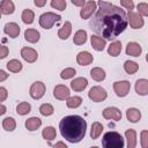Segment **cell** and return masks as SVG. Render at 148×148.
Segmentation results:
<instances>
[{
    "label": "cell",
    "mask_w": 148,
    "mask_h": 148,
    "mask_svg": "<svg viewBox=\"0 0 148 148\" xmlns=\"http://www.w3.org/2000/svg\"><path fill=\"white\" fill-rule=\"evenodd\" d=\"M98 6L96 14L89 22V27L104 39H114L127 28V15L120 7L104 0H98Z\"/></svg>",
    "instance_id": "1"
},
{
    "label": "cell",
    "mask_w": 148,
    "mask_h": 148,
    "mask_svg": "<svg viewBox=\"0 0 148 148\" xmlns=\"http://www.w3.org/2000/svg\"><path fill=\"white\" fill-rule=\"evenodd\" d=\"M59 130L61 136L65 140L71 143H77L86 135L87 121L81 116H66L60 120Z\"/></svg>",
    "instance_id": "2"
},
{
    "label": "cell",
    "mask_w": 148,
    "mask_h": 148,
    "mask_svg": "<svg viewBox=\"0 0 148 148\" xmlns=\"http://www.w3.org/2000/svg\"><path fill=\"white\" fill-rule=\"evenodd\" d=\"M102 146L104 148H123L125 146V140L118 132L110 131L104 133L102 138Z\"/></svg>",
    "instance_id": "3"
},
{
    "label": "cell",
    "mask_w": 148,
    "mask_h": 148,
    "mask_svg": "<svg viewBox=\"0 0 148 148\" xmlns=\"http://www.w3.org/2000/svg\"><path fill=\"white\" fill-rule=\"evenodd\" d=\"M61 20V16L52 13V12H46L39 16V25L44 29H51L54 23L59 22Z\"/></svg>",
    "instance_id": "4"
},
{
    "label": "cell",
    "mask_w": 148,
    "mask_h": 148,
    "mask_svg": "<svg viewBox=\"0 0 148 148\" xmlns=\"http://www.w3.org/2000/svg\"><path fill=\"white\" fill-rule=\"evenodd\" d=\"M88 96H89V98H90L92 102L98 103V102H103L104 99H106L108 92H106V90H105L104 88H102V87H99V86H95V87H92V88L89 90Z\"/></svg>",
    "instance_id": "5"
},
{
    "label": "cell",
    "mask_w": 148,
    "mask_h": 148,
    "mask_svg": "<svg viewBox=\"0 0 148 148\" xmlns=\"http://www.w3.org/2000/svg\"><path fill=\"white\" fill-rule=\"evenodd\" d=\"M45 90H46V86L45 83H43L42 81H36L31 84L30 87V96L34 98V99H39L44 96L45 94Z\"/></svg>",
    "instance_id": "6"
},
{
    "label": "cell",
    "mask_w": 148,
    "mask_h": 148,
    "mask_svg": "<svg viewBox=\"0 0 148 148\" xmlns=\"http://www.w3.org/2000/svg\"><path fill=\"white\" fill-rule=\"evenodd\" d=\"M113 90L118 97H125L131 90V83L126 80L116 81L113 83Z\"/></svg>",
    "instance_id": "7"
},
{
    "label": "cell",
    "mask_w": 148,
    "mask_h": 148,
    "mask_svg": "<svg viewBox=\"0 0 148 148\" xmlns=\"http://www.w3.org/2000/svg\"><path fill=\"white\" fill-rule=\"evenodd\" d=\"M127 18H128V22L132 29H140L145 24V20L142 18V16L139 13H135L133 10H128Z\"/></svg>",
    "instance_id": "8"
},
{
    "label": "cell",
    "mask_w": 148,
    "mask_h": 148,
    "mask_svg": "<svg viewBox=\"0 0 148 148\" xmlns=\"http://www.w3.org/2000/svg\"><path fill=\"white\" fill-rule=\"evenodd\" d=\"M103 118L104 119H112L116 121H119L121 119V111L116 106H109L103 110Z\"/></svg>",
    "instance_id": "9"
},
{
    "label": "cell",
    "mask_w": 148,
    "mask_h": 148,
    "mask_svg": "<svg viewBox=\"0 0 148 148\" xmlns=\"http://www.w3.org/2000/svg\"><path fill=\"white\" fill-rule=\"evenodd\" d=\"M97 3L94 1V0H89L86 2V5L82 7L81 12H80V16L81 18L83 20H87V18H90V16L94 14V12L97 9Z\"/></svg>",
    "instance_id": "10"
},
{
    "label": "cell",
    "mask_w": 148,
    "mask_h": 148,
    "mask_svg": "<svg viewBox=\"0 0 148 148\" xmlns=\"http://www.w3.org/2000/svg\"><path fill=\"white\" fill-rule=\"evenodd\" d=\"M21 57L27 61V62H35L38 58V53L36 50H34L32 47H28L24 46L21 49Z\"/></svg>",
    "instance_id": "11"
},
{
    "label": "cell",
    "mask_w": 148,
    "mask_h": 148,
    "mask_svg": "<svg viewBox=\"0 0 148 148\" xmlns=\"http://www.w3.org/2000/svg\"><path fill=\"white\" fill-rule=\"evenodd\" d=\"M69 94H71L69 89L64 84H58L53 89V96L59 101H66L69 97Z\"/></svg>",
    "instance_id": "12"
},
{
    "label": "cell",
    "mask_w": 148,
    "mask_h": 148,
    "mask_svg": "<svg viewBox=\"0 0 148 148\" xmlns=\"http://www.w3.org/2000/svg\"><path fill=\"white\" fill-rule=\"evenodd\" d=\"M3 31L6 35H8L10 38H16L18 37L20 35V31H21V28L17 23L15 22H9V23H6L5 24V28H3Z\"/></svg>",
    "instance_id": "13"
},
{
    "label": "cell",
    "mask_w": 148,
    "mask_h": 148,
    "mask_svg": "<svg viewBox=\"0 0 148 148\" xmlns=\"http://www.w3.org/2000/svg\"><path fill=\"white\" fill-rule=\"evenodd\" d=\"M76 61L81 66H88L94 61V57L88 51H81L76 56Z\"/></svg>",
    "instance_id": "14"
},
{
    "label": "cell",
    "mask_w": 148,
    "mask_h": 148,
    "mask_svg": "<svg viewBox=\"0 0 148 148\" xmlns=\"http://www.w3.org/2000/svg\"><path fill=\"white\" fill-rule=\"evenodd\" d=\"M142 52V47L136 42H130L126 46V54L132 57H139Z\"/></svg>",
    "instance_id": "15"
},
{
    "label": "cell",
    "mask_w": 148,
    "mask_h": 148,
    "mask_svg": "<svg viewBox=\"0 0 148 148\" xmlns=\"http://www.w3.org/2000/svg\"><path fill=\"white\" fill-rule=\"evenodd\" d=\"M135 92L140 96L148 95V80L146 79H139L135 82Z\"/></svg>",
    "instance_id": "16"
},
{
    "label": "cell",
    "mask_w": 148,
    "mask_h": 148,
    "mask_svg": "<svg viewBox=\"0 0 148 148\" xmlns=\"http://www.w3.org/2000/svg\"><path fill=\"white\" fill-rule=\"evenodd\" d=\"M90 42H91L92 49L96 51H103L104 47L106 46V40L99 36H97V35H91Z\"/></svg>",
    "instance_id": "17"
},
{
    "label": "cell",
    "mask_w": 148,
    "mask_h": 148,
    "mask_svg": "<svg viewBox=\"0 0 148 148\" xmlns=\"http://www.w3.org/2000/svg\"><path fill=\"white\" fill-rule=\"evenodd\" d=\"M88 86V80L86 77H76L71 82V88L74 91H82L87 88Z\"/></svg>",
    "instance_id": "18"
},
{
    "label": "cell",
    "mask_w": 148,
    "mask_h": 148,
    "mask_svg": "<svg viewBox=\"0 0 148 148\" xmlns=\"http://www.w3.org/2000/svg\"><path fill=\"white\" fill-rule=\"evenodd\" d=\"M39 38H40V34L36 29H27L24 31V39L29 43L35 44L39 40Z\"/></svg>",
    "instance_id": "19"
},
{
    "label": "cell",
    "mask_w": 148,
    "mask_h": 148,
    "mask_svg": "<svg viewBox=\"0 0 148 148\" xmlns=\"http://www.w3.org/2000/svg\"><path fill=\"white\" fill-rule=\"evenodd\" d=\"M125 138L127 141V148H135L136 147V132L133 128H128L125 132Z\"/></svg>",
    "instance_id": "20"
},
{
    "label": "cell",
    "mask_w": 148,
    "mask_h": 148,
    "mask_svg": "<svg viewBox=\"0 0 148 148\" xmlns=\"http://www.w3.org/2000/svg\"><path fill=\"white\" fill-rule=\"evenodd\" d=\"M71 32H72V23H71L69 21H66V22L62 24V27L59 29V31H58V37H59L60 39L66 40V39L69 37Z\"/></svg>",
    "instance_id": "21"
},
{
    "label": "cell",
    "mask_w": 148,
    "mask_h": 148,
    "mask_svg": "<svg viewBox=\"0 0 148 148\" xmlns=\"http://www.w3.org/2000/svg\"><path fill=\"white\" fill-rule=\"evenodd\" d=\"M126 118L128 121L135 124L141 119V112L135 108H130L126 110Z\"/></svg>",
    "instance_id": "22"
},
{
    "label": "cell",
    "mask_w": 148,
    "mask_h": 148,
    "mask_svg": "<svg viewBox=\"0 0 148 148\" xmlns=\"http://www.w3.org/2000/svg\"><path fill=\"white\" fill-rule=\"evenodd\" d=\"M0 9L1 13L3 15H9L13 14L15 10V5L12 0H1V5H0Z\"/></svg>",
    "instance_id": "23"
},
{
    "label": "cell",
    "mask_w": 148,
    "mask_h": 148,
    "mask_svg": "<svg viewBox=\"0 0 148 148\" xmlns=\"http://www.w3.org/2000/svg\"><path fill=\"white\" fill-rule=\"evenodd\" d=\"M121 52V42L120 40H113L109 47H108V53L111 57H118Z\"/></svg>",
    "instance_id": "24"
},
{
    "label": "cell",
    "mask_w": 148,
    "mask_h": 148,
    "mask_svg": "<svg viewBox=\"0 0 148 148\" xmlns=\"http://www.w3.org/2000/svg\"><path fill=\"white\" fill-rule=\"evenodd\" d=\"M24 125H25L27 130H29V131H36V130H38L40 127L42 120L38 117H31V118H29V119L25 120V124Z\"/></svg>",
    "instance_id": "25"
},
{
    "label": "cell",
    "mask_w": 148,
    "mask_h": 148,
    "mask_svg": "<svg viewBox=\"0 0 148 148\" xmlns=\"http://www.w3.org/2000/svg\"><path fill=\"white\" fill-rule=\"evenodd\" d=\"M87 31L86 30H77L75 34H74V37H73V43L75 45H82L87 42Z\"/></svg>",
    "instance_id": "26"
},
{
    "label": "cell",
    "mask_w": 148,
    "mask_h": 148,
    "mask_svg": "<svg viewBox=\"0 0 148 148\" xmlns=\"http://www.w3.org/2000/svg\"><path fill=\"white\" fill-rule=\"evenodd\" d=\"M105 71L102 69L101 67H94L91 71H90V76L92 77V80L97 81V82H101L105 79Z\"/></svg>",
    "instance_id": "27"
},
{
    "label": "cell",
    "mask_w": 148,
    "mask_h": 148,
    "mask_svg": "<svg viewBox=\"0 0 148 148\" xmlns=\"http://www.w3.org/2000/svg\"><path fill=\"white\" fill-rule=\"evenodd\" d=\"M42 136H43L44 140L52 141V140H54L56 136H57V131H56V128L52 127V126H46V127L43 130V132H42Z\"/></svg>",
    "instance_id": "28"
},
{
    "label": "cell",
    "mask_w": 148,
    "mask_h": 148,
    "mask_svg": "<svg viewBox=\"0 0 148 148\" xmlns=\"http://www.w3.org/2000/svg\"><path fill=\"white\" fill-rule=\"evenodd\" d=\"M102 132H103V125L101 123H98V121L92 123L91 130H90V136H91V139H94V140L98 139L99 135L102 134Z\"/></svg>",
    "instance_id": "29"
},
{
    "label": "cell",
    "mask_w": 148,
    "mask_h": 148,
    "mask_svg": "<svg viewBox=\"0 0 148 148\" xmlns=\"http://www.w3.org/2000/svg\"><path fill=\"white\" fill-rule=\"evenodd\" d=\"M6 66H7L8 71L12 72V73H18V72L22 71V64H21V61L17 60V59H12V60H9V61L6 64Z\"/></svg>",
    "instance_id": "30"
},
{
    "label": "cell",
    "mask_w": 148,
    "mask_h": 148,
    "mask_svg": "<svg viewBox=\"0 0 148 148\" xmlns=\"http://www.w3.org/2000/svg\"><path fill=\"white\" fill-rule=\"evenodd\" d=\"M124 69H125V72H126L127 74L133 75V74H135V73L138 72V69H139V65H138L135 61L126 60V61L124 62Z\"/></svg>",
    "instance_id": "31"
},
{
    "label": "cell",
    "mask_w": 148,
    "mask_h": 148,
    "mask_svg": "<svg viewBox=\"0 0 148 148\" xmlns=\"http://www.w3.org/2000/svg\"><path fill=\"white\" fill-rule=\"evenodd\" d=\"M82 104V98L80 96H69L66 99V105L69 109H76Z\"/></svg>",
    "instance_id": "32"
},
{
    "label": "cell",
    "mask_w": 148,
    "mask_h": 148,
    "mask_svg": "<svg viewBox=\"0 0 148 148\" xmlns=\"http://www.w3.org/2000/svg\"><path fill=\"white\" fill-rule=\"evenodd\" d=\"M21 18L23 21V23L25 24H31L35 20V13L31 9H24L21 14Z\"/></svg>",
    "instance_id": "33"
},
{
    "label": "cell",
    "mask_w": 148,
    "mask_h": 148,
    "mask_svg": "<svg viewBox=\"0 0 148 148\" xmlns=\"http://www.w3.org/2000/svg\"><path fill=\"white\" fill-rule=\"evenodd\" d=\"M31 111V105L28 102H21L16 106V112L20 116H25Z\"/></svg>",
    "instance_id": "34"
},
{
    "label": "cell",
    "mask_w": 148,
    "mask_h": 148,
    "mask_svg": "<svg viewBox=\"0 0 148 148\" xmlns=\"http://www.w3.org/2000/svg\"><path fill=\"white\" fill-rule=\"evenodd\" d=\"M2 127H3V130H6L7 132L14 131V130L16 128V121H15V119L12 118V117L5 118V119L2 120Z\"/></svg>",
    "instance_id": "35"
},
{
    "label": "cell",
    "mask_w": 148,
    "mask_h": 148,
    "mask_svg": "<svg viewBox=\"0 0 148 148\" xmlns=\"http://www.w3.org/2000/svg\"><path fill=\"white\" fill-rule=\"evenodd\" d=\"M39 112H40L42 116L49 117V116L53 114V112H54V108H53L51 104H49V103H44V104H42V105L39 106Z\"/></svg>",
    "instance_id": "36"
},
{
    "label": "cell",
    "mask_w": 148,
    "mask_h": 148,
    "mask_svg": "<svg viewBox=\"0 0 148 148\" xmlns=\"http://www.w3.org/2000/svg\"><path fill=\"white\" fill-rule=\"evenodd\" d=\"M75 74H76V71H75L74 68H72V67H67V68H65V69L61 71V73H60V77L64 79V80H67V79H72V77H74Z\"/></svg>",
    "instance_id": "37"
},
{
    "label": "cell",
    "mask_w": 148,
    "mask_h": 148,
    "mask_svg": "<svg viewBox=\"0 0 148 148\" xmlns=\"http://www.w3.org/2000/svg\"><path fill=\"white\" fill-rule=\"evenodd\" d=\"M51 7L62 12L66 8V0H51Z\"/></svg>",
    "instance_id": "38"
},
{
    "label": "cell",
    "mask_w": 148,
    "mask_h": 148,
    "mask_svg": "<svg viewBox=\"0 0 148 148\" xmlns=\"http://www.w3.org/2000/svg\"><path fill=\"white\" fill-rule=\"evenodd\" d=\"M136 9L141 16H148V3L147 2H139L136 6Z\"/></svg>",
    "instance_id": "39"
},
{
    "label": "cell",
    "mask_w": 148,
    "mask_h": 148,
    "mask_svg": "<svg viewBox=\"0 0 148 148\" xmlns=\"http://www.w3.org/2000/svg\"><path fill=\"white\" fill-rule=\"evenodd\" d=\"M140 139H141V147L142 148H148V131L147 130L141 131Z\"/></svg>",
    "instance_id": "40"
},
{
    "label": "cell",
    "mask_w": 148,
    "mask_h": 148,
    "mask_svg": "<svg viewBox=\"0 0 148 148\" xmlns=\"http://www.w3.org/2000/svg\"><path fill=\"white\" fill-rule=\"evenodd\" d=\"M120 5L124 8L128 9V10H133L134 9V2H133V0H120Z\"/></svg>",
    "instance_id": "41"
},
{
    "label": "cell",
    "mask_w": 148,
    "mask_h": 148,
    "mask_svg": "<svg viewBox=\"0 0 148 148\" xmlns=\"http://www.w3.org/2000/svg\"><path fill=\"white\" fill-rule=\"evenodd\" d=\"M8 53H9L8 47L6 45H1V47H0V58L1 59H5L8 56Z\"/></svg>",
    "instance_id": "42"
},
{
    "label": "cell",
    "mask_w": 148,
    "mask_h": 148,
    "mask_svg": "<svg viewBox=\"0 0 148 148\" xmlns=\"http://www.w3.org/2000/svg\"><path fill=\"white\" fill-rule=\"evenodd\" d=\"M7 96H8L7 89L5 87H0V102H5V99L7 98Z\"/></svg>",
    "instance_id": "43"
},
{
    "label": "cell",
    "mask_w": 148,
    "mask_h": 148,
    "mask_svg": "<svg viewBox=\"0 0 148 148\" xmlns=\"http://www.w3.org/2000/svg\"><path fill=\"white\" fill-rule=\"evenodd\" d=\"M71 1L74 6H77V7H83L86 5V0H71Z\"/></svg>",
    "instance_id": "44"
},
{
    "label": "cell",
    "mask_w": 148,
    "mask_h": 148,
    "mask_svg": "<svg viewBox=\"0 0 148 148\" xmlns=\"http://www.w3.org/2000/svg\"><path fill=\"white\" fill-rule=\"evenodd\" d=\"M34 3L36 7H44L46 5V0H34Z\"/></svg>",
    "instance_id": "45"
},
{
    "label": "cell",
    "mask_w": 148,
    "mask_h": 148,
    "mask_svg": "<svg viewBox=\"0 0 148 148\" xmlns=\"http://www.w3.org/2000/svg\"><path fill=\"white\" fill-rule=\"evenodd\" d=\"M7 77H8V74L3 69H0V82H3Z\"/></svg>",
    "instance_id": "46"
},
{
    "label": "cell",
    "mask_w": 148,
    "mask_h": 148,
    "mask_svg": "<svg viewBox=\"0 0 148 148\" xmlns=\"http://www.w3.org/2000/svg\"><path fill=\"white\" fill-rule=\"evenodd\" d=\"M54 147H56V148H57V147H62V148H67V145H65L64 142L59 141V142H57V143L54 145Z\"/></svg>",
    "instance_id": "47"
},
{
    "label": "cell",
    "mask_w": 148,
    "mask_h": 148,
    "mask_svg": "<svg viewBox=\"0 0 148 148\" xmlns=\"http://www.w3.org/2000/svg\"><path fill=\"white\" fill-rule=\"evenodd\" d=\"M6 113V106L3 104H1V111H0V114H5Z\"/></svg>",
    "instance_id": "48"
},
{
    "label": "cell",
    "mask_w": 148,
    "mask_h": 148,
    "mask_svg": "<svg viewBox=\"0 0 148 148\" xmlns=\"http://www.w3.org/2000/svg\"><path fill=\"white\" fill-rule=\"evenodd\" d=\"M146 61L148 62V53H147V56H146Z\"/></svg>",
    "instance_id": "49"
}]
</instances>
